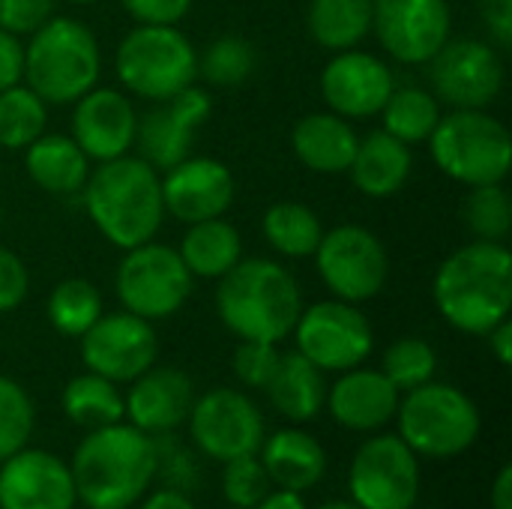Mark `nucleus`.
<instances>
[{
    "instance_id": "nucleus-1",
    "label": "nucleus",
    "mask_w": 512,
    "mask_h": 509,
    "mask_svg": "<svg viewBox=\"0 0 512 509\" xmlns=\"http://www.w3.org/2000/svg\"><path fill=\"white\" fill-rule=\"evenodd\" d=\"M69 471L75 498L87 509H129L150 492L159 453L147 432L120 420L90 429L75 447Z\"/></svg>"
},
{
    "instance_id": "nucleus-2",
    "label": "nucleus",
    "mask_w": 512,
    "mask_h": 509,
    "mask_svg": "<svg viewBox=\"0 0 512 509\" xmlns=\"http://www.w3.org/2000/svg\"><path fill=\"white\" fill-rule=\"evenodd\" d=\"M432 297L444 321L462 333L486 336L510 318L512 255L504 243L477 240L456 249L435 273Z\"/></svg>"
},
{
    "instance_id": "nucleus-3",
    "label": "nucleus",
    "mask_w": 512,
    "mask_h": 509,
    "mask_svg": "<svg viewBox=\"0 0 512 509\" xmlns=\"http://www.w3.org/2000/svg\"><path fill=\"white\" fill-rule=\"evenodd\" d=\"M81 192L84 210L96 231L123 252L153 240L162 228V177L141 156L126 153L99 162Z\"/></svg>"
},
{
    "instance_id": "nucleus-4",
    "label": "nucleus",
    "mask_w": 512,
    "mask_h": 509,
    "mask_svg": "<svg viewBox=\"0 0 512 509\" xmlns=\"http://www.w3.org/2000/svg\"><path fill=\"white\" fill-rule=\"evenodd\" d=\"M219 321L240 339L279 345L294 333L303 294L288 267L273 258H240L216 288Z\"/></svg>"
},
{
    "instance_id": "nucleus-5",
    "label": "nucleus",
    "mask_w": 512,
    "mask_h": 509,
    "mask_svg": "<svg viewBox=\"0 0 512 509\" xmlns=\"http://www.w3.org/2000/svg\"><path fill=\"white\" fill-rule=\"evenodd\" d=\"M99 72V42L78 18L51 15L36 33H30V45L24 48V81L39 99L72 105L96 87Z\"/></svg>"
},
{
    "instance_id": "nucleus-6",
    "label": "nucleus",
    "mask_w": 512,
    "mask_h": 509,
    "mask_svg": "<svg viewBox=\"0 0 512 509\" xmlns=\"http://www.w3.org/2000/svg\"><path fill=\"white\" fill-rule=\"evenodd\" d=\"M435 165L456 183L474 189L504 183L510 174L512 138L486 108H456L429 135Z\"/></svg>"
},
{
    "instance_id": "nucleus-7",
    "label": "nucleus",
    "mask_w": 512,
    "mask_h": 509,
    "mask_svg": "<svg viewBox=\"0 0 512 509\" xmlns=\"http://www.w3.org/2000/svg\"><path fill=\"white\" fill-rule=\"evenodd\" d=\"M399 438L426 459H456L480 438V408L453 384L429 381L399 399Z\"/></svg>"
},
{
    "instance_id": "nucleus-8",
    "label": "nucleus",
    "mask_w": 512,
    "mask_h": 509,
    "mask_svg": "<svg viewBox=\"0 0 512 509\" xmlns=\"http://www.w3.org/2000/svg\"><path fill=\"white\" fill-rule=\"evenodd\" d=\"M114 69L132 96L162 102L195 84L198 51L174 24H138L120 39Z\"/></svg>"
},
{
    "instance_id": "nucleus-9",
    "label": "nucleus",
    "mask_w": 512,
    "mask_h": 509,
    "mask_svg": "<svg viewBox=\"0 0 512 509\" xmlns=\"http://www.w3.org/2000/svg\"><path fill=\"white\" fill-rule=\"evenodd\" d=\"M192 282L195 276L174 246L147 240L135 249H126L114 288L126 312L144 321H162L183 309L192 294Z\"/></svg>"
},
{
    "instance_id": "nucleus-10",
    "label": "nucleus",
    "mask_w": 512,
    "mask_h": 509,
    "mask_svg": "<svg viewBox=\"0 0 512 509\" xmlns=\"http://www.w3.org/2000/svg\"><path fill=\"white\" fill-rule=\"evenodd\" d=\"M348 495L360 509H414L420 498V456L399 435L369 438L351 459Z\"/></svg>"
},
{
    "instance_id": "nucleus-11",
    "label": "nucleus",
    "mask_w": 512,
    "mask_h": 509,
    "mask_svg": "<svg viewBox=\"0 0 512 509\" xmlns=\"http://www.w3.org/2000/svg\"><path fill=\"white\" fill-rule=\"evenodd\" d=\"M315 267L336 300L366 303L384 291L390 276V255L369 228L339 225L324 231L315 249Z\"/></svg>"
},
{
    "instance_id": "nucleus-12",
    "label": "nucleus",
    "mask_w": 512,
    "mask_h": 509,
    "mask_svg": "<svg viewBox=\"0 0 512 509\" xmlns=\"http://www.w3.org/2000/svg\"><path fill=\"white\" fill-rule=\"evenodd\" d=\"M192 444L213 462H231L240 456H258L267 429L258 405L231 387L207 390L201 399L195 396L192 411L186 417Z\"/></svg>"
},
{
    "instance_id": "nucleus-13",
    "label": "nucleus",
    "mask_w": 512,
    "mask_h": 509,
    "mask_svg": "<svg viewBox=\"0 0 512 509\" xmlns=\"http://www.w3.org/2000/svg\"><path fill=\"white\" fill-rule=\"evenodd\" d=\"M294 333L297 351L321 372H348L360 366L375 345L372 324L357 309V303H345L336 297L303 309Z\"/></svg>"
},
{
    "instance_id": "nucleus-14",
    "label": "nucleus",
    "mask_w": 512,
    "mask_h": 509,
    "mask_svg": "<svg viewBox=\"0 0 512 509\" xmlns=\"http://www.w3.org/2000/svg\"><path fill=\"white\" fill-rule=\"evenodd\" d=\"M159 357V336L153 321L132 312H111L81 336V360L87 372H96L114 384H132Z\"/></svg>"
},
{
    "instance_id": "nucleus-15",
    "label": "nucleus",
    "mask_w": 512,
    "mask_h": 509,
    "mask_svg": "<svg viewBox=\"0 0 512 509\" xmlns=\"http://www.w3.org/2000/svg\"><path fill=\"white\" fill-rule=\"evenodd\" d=\"M429 63L435 96L453 108H489L504 90V60L480 39H447Z\"/></svg>"
},
{
    "instance_id": "nucleus-16",
    "label": "nucleus",
    "mask_w": 512,
    "mask_h": 509,
    "mask_svg": "<svg viewBox=\"0 0 512 509\" xmlns=\"http://www.w3.org/2000/svg\"><path fill=\"white\" fill-rule=\"evenodd\" d=\"M447 0H372V30L399 63H429L450 39Z\"/></svg>"
},
{
    "instance_id": "nucleus-17",
    "label": "nucleus",
    "mask_w": 512,
    "mask_h": 509,
    "mask_svg": "<svg viewBox=\"0 0 512 509\" xmlns=\"http://www.w3.org/2000/svg\"><path fill=\"white\" fill-rule=\"evenodd\" d=\"M213 102L195 84L180 90L171 99L156 102L147 114L138 117L135 144L147 165L156 171H168L186 156H192V144L198 129L207 123Z\"/></svg>"
},
{
    "instance_id": "nucleus-18",
    "label": "nucleus",
    "mask_w": 512,
    "mask_h": 509,
    "mask_svg": "<svg viewBox=\"0 0 512 509\" xmlns=\"http://www.w3.org/2000/svg\"><path fill=\"white\" fill-rule=\"evenodd\" d=\"M75 483L63 459L45 450H18L0 462V509H75Z\"/></svg>"
},
{
    "instance_id": "nucleus-19",
    "label": "nucleus",
    "mask_w": 512,
    "mask_h": 509,
    "mask_svg": "<svg viewBox=\"0 0 512 509\" xmlns=\"http://www.w3.org/2000/svg\"><path fill=\"white\" fill-rule=\"evenodd\" d=\"M165 213L183 225L219 219L234 204V177L225 162L213 156H186L162 177Z\"/></svg>"
},
{
    "instance_id": "nucleus-20",
    "label": "nucleus",
    "mask_w": 512,
    "mask_h": 509,
    "mask_svg": "<svg viewBox=\"0 0 512 509\" xmlns=\"http://www.w3.org/2000/svg\"><path fill=\"white\" fill-rule=\"evenodd\" d=\"M393 87L390 66L369 51H339L321 72V93L333 114L345 120L381 114Z\"/></svg>"
},
{
    "instance_id": "nucleus-21",
    "label": "nucleus",
    "mask_w": 512,
    "mask_h": 509,
    "mask_svg": "<svg viewBox=\"0 0 512 509\" xmlns=\"http://www.w3.org/2000/svg\"><path fill=\"white\" fill-rule=\"evenodd\" d=\"M72 105V138L87 159L108 162L129 153V147L135 144L138 114L126 93L93 87Z\"/></svg>"
},
{
    "instance_id": "nucleus-22",
    "label": "nucleus",
    "mask_w": 512,
    "mask_h": 509,
    "mask_svg": "<svg viewBox=\"0 0 512 509\" xmlns=\"http://www.w3.org/2000/svg\"><path fill=\"white\" fill-rule=\"evenodd\" d=\"M195 402L192 378L171 366H150L138 375L123 399L126 417L135 429L147 435H165L186 423Z\"/></svg>"
},
{
    "instance_id": "nucleus-23",
    "label": "nucleus",
    "mask_w": 512,
    "mask_h": 509,
    "mask_svg": "<svg viewBox=\"0 0 512 509\" xmlns=\"http://www.w3.org/2000/svg\"><path fill=\"white\" fill-rule=\"evenodd\" d=\"M399 390L381 369L354 366L342 372V378L327 387V411L348 432H378L396 420Z\"/></svg>"
},
{
    "instance_id": "nucleus-24",
    "label": "nucleus",
    "mask_w": 512,
    "mask_h": 509,
    "mask_svg": "<svg viewBox=\"0 0 512 509\" xmlns=\"http://www.w3.org/2000/svg\"><path fill=\"white\" fill-rule=\"evenodd\" d=\"M261 465L276 489L291 492H309L315 489L327 474V453L321 441L303 429H279L270 438H264Z\"/></svg>"
},
{
    "instance_id": "nucleus-25",
    "label": "nucleus",
    "mask_w": 512,
    "mask_h": 509,
    "mask_svg": "<svg viewBox=\"0 0 512 509\" xmlns=\"http://www.w3.org/2000/svg\"><path fill=\"white\" fill-rule=\"evenodd\" d=\"M351 180L369 198H393L414 171V153L405 141L378 129L357 141L351 159Z\"/></svg>"
},
{
    "instance_id": "nucleus-26",
    "label": "nucleus",
    "mask_w": 512,
    "mask_h": 509,
    "mask_svg": "<svg viewBox=\"0 0 512 509\" xmlns=\"http://www.w3.org/2000/svg\"><path fill=\"white\" fill-rule=\"evenodd\" d=\"M357 132L339 114H306L291 132L294 156L318 174H345L357 153Z\"/></svg>"
},
{
    "instance_id": "nucleus-27",
    "label": "nucleus",
    "mask_w": 512,
    "mask_h": 509,
    "mask_svg": "<svg viewBox=\"0 0 512 509\" xmlns=\"http://www.w3.org/2000/svg\"><path fill=\"white\" fill-rule=\"evenodd\" d=\"M264 390L276 414H282L291 423H309L327 405L324 372L315 363H309L300 351L279 357V366Z\"/></svg>"
},
{
    "instance_id": "nucleus-28",
    "label": "nucleus",
    "mask_w": 512,
    "mask_h": 509,
    "mask_svg": "<svg viewBox=\"0 0 512 509\" xmlns=\"http://www.w3.org/2000/svg\"><path fill=\"white\" fill-rule=\"evenodd\" d=\"M24 165L30 180L51 195H75L90 177V159L72 135H39L24 147Z\"/></svg>"
},
{
    "instance_id": "nucleus-29",
    "label": "nucleus",
    "mask_w": 512,
    "mask_h": 509,
    "mask_svg": "<svg viewBox=\"0 0 512 509\" xmlns=\"http://www.w3.org/2000/svg\"><path fill=\"white\" fill-rule=\"evenodd\" d=\"M177 252L195 279H222L243 258V240L240 231L219 216L189 225Z\"/></svg>"
},
{
    "instance_id": "nucleus-30",
    "label": "nucleus",
    "mask_w": 512,
    "mask_h": 509,
    "mask_svg": "<svg viewBox=\"0 0 512 509\" xmlns=\"http://www.w3.org/2000/svg\"><path fill=\"white\" fill-rule=\"evenodd\" d=\"M306 24L321 48H357L372 30V0H312Z\"/></svg>"
},
{
    "instance_id": "nucleus-31",
    "label": "nucleus",
    "mask_w": 512,
    "mask_h": 509,
    "mask_svg": "<svg viewBox=\"0 0 512 509\" xmlns=\"http://www.w3.org/2000/svg\"><path fill=\"white\" fill-rule=\"evenodd\" d=\"M60 405H63L66 420L87 429V432L120 423L126 417V405H123V396H120L117 384L96 375V372L75 375L63 387Z\"/></svg>"
},
{
    "instance_id": "nucleus-32",
    "label": "nucleus",
    "mask_w": 512,
    "mask_h": 509,
    "mask_svg": "<svg viewBox=\"0 0 512 509\" xmlns=\"http://www.w3.org/2000/svg\"><path fill=\"white\" fill-rule=\"evenodd\" d=\"M261 228H264L267 243L285 258H309V255H315V249H318V243L324 237L318 213L312 207H306V204H297V201L273 204L264 213Z\"/></svg>"
},
{
    "instance_id": "nucleus-33",
    "label": "nucleus",
    "mask_w": 512,
    "mask_h": 509,
    "mask_svg": "<svg viewBox=\"0 0 512 509\" xmlns=\"http://www.w3.org/2000/svg\"><path fill=\"white\" fill-rule=\"evenodd\" d=\"M381 114H384V132H390L393 138L411 147L429 141V135L435 132L441 120V102L435 93L423 87H393Z\"/></svg>"
},
{
    "instance_id": "nucleus-34",
    "label": "nucleus",
    "mask_w": 512,
    "mask_h": 509,
    "mask_svg": "<svg viewBox=\"0 0 512 509\" xmlns=\"http://www.w3.org/2000/svg\"><path fill=\"white\" fill-rule=\"evenodd\" d=\"M102 312V294L87 279H63L60 285H54L45 303L48 324L69 339H81L102 318Z\"/></svg>"
},
{
    "instance_id": "nucleus-35",
    "label": "nucleus",
    "mask_w": 512,
    "mask_h": 509,
    "mask_svg": "<svg viewBox=\"0 0 512 509\" xmlns=\"http://www.w3.org/2000/svg\"><path fill=\"white\" fill-rule=\"evenodd\" d=\"M48 123V102L39 99L27 84H12L0 90V147L24 150L30 147Z\"/></svg>"
},
{
    "instance_id": "nucleus-36",
    "label": "nucleus",
    "mask_w": 512,
    "mask_h": 509,
    "mask_svg": "<svg viewBox=\"0 0 512 509\" xmlns=\"http://www.w3.org/2000/svg\"><path fill=\"white\" fill-rule=\"evenodd\" d=\"M462 216L477 240L504 243L512 231V204L507 189L501 183L474 186L462 204Z\"/></svg>"
},
{
    "instance_id": "nucleus-37",
    "label": "nucleus",
    "mask_w": 512,
    "mask_h": 509,
    "mask_svg": "<svg viewBox=\"0 0 512 509\" xmlns=\"http://www.w3.org/2000/svg\"><path fill=\"white\" fill-rule=\"evenodd\" d=\"M255 72V48L243 36H219L198 57V75L213 87H237Z\"/></svg>"
},
{
    "instance_id": "nucleus-38",
    "label": "nucleus",
    "mask_w": 512,
    "mask_h": 509,
    "mask_svg": "<svg viewBox=\"0 0 512 509\" xmlns=\"http://www.w3.org/2000/svg\"><path fill=\"white\" fill-rule=\"evenodd\" d=\"M381 372L390 378V384L399 393H408L414 387H423L435 378L438 372V354L426 339L417 336H405L399 342H393L384 351V363Z\"/></svg>"
},
{
    "instance_id": "nucleus-39",
    "label": "nucleus",
    "mask_w": 512,
    "mask_h": 509,
    "mask_svg": "<svg viewBox=\"0 0 512 509\" xmlns=\"http://www.w3.org/2000/svg\"><path fill=\"white\" fill-rule=\"evenodd\" d=\"M33 420L36 411L27 390L18 381L0 375V462L30 444Z\"/></svg>"
},
{
    "instance_id": "nucleus-40",
    "label": "nucleus",
    "mask_w": 512,
    "mask_h": 509,
    "mask_svg": "<svg viewBox=\"0 0 512 509\" xmlns=\"http://www.w3.org/2000/svg\"><path fill=\"white\" fill-rule=\"evenodd\" d=\"M222 495L228 501V507L237 509H255L258 501L273 489L264 465L258 456H240L231 462H222Z\"/></svg>"
},
{
    "instance_id": "nucleus-41",
    "label": "nucleus",
    "mask_w": 512,
    "mask_h": 509,
    "mask_svg": "<svg viewBox=\"0 0 512 509\" xmlns=\"http://www.w3.org/2000/svg\"><path fill=\"white\" fill-rule=\"evenodd\" d=\"M279 357H282V354H279L276 345H270V342H249V339H240L231 366H234V375H237L240 384H246V387H252V390H264V387L270 384L276 366H279Z\"/></svg>"
},
{
    "instance_id": "nucleus-42",
    "label": "nucleus",
    "mask_w": 512,
    "mask_h": 509,
    "mask_svg": "<svg viewBox=\"0 0 512 509\" xmlns=\"http://www.w3.org/2000/svg\"><path fill=\"white\" fill-rule=\"evenodd\" d=\"M54 15V0H0V27L15 36L36 33Z\"/></svg>"
},
{
    "instance_id": "nucleus-43",
    "label": "nucleus",
    "mask_w": 512,
    "mask_h": 509,
    "mask_svg": "<svg viewBox=\"0 0 512 509\" xmlns=\"http://www.w3.org/2000/svg\"><path fill=\"white\" fill-rule=\"evenodd\" d=\"M27 291H30V273L24 261L15 252L0 246V315L18 309Z\"/></svg>"
},
{
    "instance_id": "nucleus-44",
    "label": "nucleus",
    "mask_w": 512,
    "mask_h": 509,
    "mask_svg": "<svg viewBox=\"0 0 512 509\" xmlns=\"http://www.w3.org/2000/svg\"><path fill=\"white\" fill-rule=\"evenodd\" d=\"M138 24H177L192 9V0H120Z\"/></svg>"
},
{
    "instance_id": "nucleus-45",
    "label": "nucleus",
    "mask_w": 512,
    "mask_h": 509,
    "mask_svg": "<svg viewBox=\"0 0 512 509\" xmlns=\"http://www.w3.org/2000/svg\"><path fill=\"white\" fill-rule=\"evenodd\" d=\"M24 78V45L15 33L0 27V90L21 84Z\"/></svg>"
},
{
    "instance_id": "nucleus-46",
    "label": "nucleus",
    "mask_w": 512,
    "mask_h": 509,
    "mask_svg": "<svg viewBox=\"0 0 512 509\" xmlns=\"http://www.w3.org/2000/svg\"><path fill=\"white\" fill-rule=\"evenodd\" d=\"M483 21L489 24L492 36L501 48L512 45V0H480Z\"/></svg>"
},
{
    "instance_id": "nucleus-47",
    "label": "nucleus",
    "mask_w": 512,
    "mask_h": 509,
    "mask_svg": "<svg viewBox=\"0 0 512 509\" xmlns=\"http://www.w3.org/2000/svg\"><path fill=\"white\" fill-rule=\"evenodd\" d=\"M486 339H489V348H492L495 360H498L501 366H510L512 363V321L510 318H504L501 324H495V327L486 333Z\"/></svg>"
},
{
    "instance_id": "nucleus-48",
    "label": "nucleus",
    "mask_w": 512,
    "mask_h": 509,
    "mask_svg": "<svg viewBox=\"0 0 512 509\" xmlns=\"http://www.w3.org/2000/svg\"><path fill=\"white\" fill-rule=\"evenodd\" d=\"M138 504H141L138 509H198L183 492H174V489H162V492L144 495Z\"/></svg>"
},
{
    "instance_id": "nucleus-49",
    "label": "nucleus",
    "mask_w": 512,
    "mask_h": 509,
    "mask_svg": "<svg viewBox=\"0 0 512 509\" xmlns=\"http://www.w3.org/2000/svg\"><path fill=\"white\" fill-rule=\"evenodd\" d=\"M492 509H512V465H501L498 477L492 480V495H489Z\"/></svg>"
},
{
    "instance_id": "nucleus-50",
    "label": "nucleus",
    "mask_w": 512,
    "mask_h": 509,
    "mask_svg": "<svg viewBox=\"0 0 512 509\" xmlns=\"http://www.w3.org/2000/svg\"><path fill=\"white\" fill-rule=\"evenodd\" d=\"M255 509H306L300 492H291V489H270Z\"/></svg>"
},
{
    "instance_id": "nucleus-51",
    "label": "nucleus",
    "mask_w": 512,
    "mask_h": 509,
    "mask_svg": "<svg viewBox=\"0 0 512 509\" xmlns=\"http://www.w3.org/2000/svg\"><path fill=\"white\" fill-rule=\"evenodd\" d=\"M315 509H360L357 504H351V501H330V504H321V507Z\"/></svg>"
},
{
    "instance_id": "nucleus-52",
    "label": "nucleus",
    "mask_w": 512,
    "mask_h": 509,
    "mask_svg": "<svg viewBox=\"0 0 512 509\" xmlns=\"http://www.w3.org/2000/svg\"><path fill=\"white\" fill-rule=\"evenodd\" d=\"M72 3H96V0H72Z\"/></svg>"
},
{
    "instance_id": "nucleus-53",
    "label": "nucleus",
    "mask_w": 512,
    "mask_h": 509,
    "mask_svg": "<svg viewBox=\"0 0 512 509\" xmlns=\"http://www.w3.org/2000/svg\"><path fill=\"white\" fill-rule=\"evenodd\" d=\"M228 509H237V507H228Z\"/></svg>"
}]
</instances>
